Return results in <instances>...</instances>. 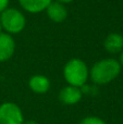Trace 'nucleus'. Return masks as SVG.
<instances>
[{
  "instance_id": "nucleus-1",
  "label": "nucleus",
  "mask_w": 123,
  "mask_h": 124,
  "mask_svg": "<svg viewBox=\"0 0 123 124\" xmlns=\"http://www.w3.org/2000/svg\"><path fill=\"white\" fill-rule=\"evenodd\" d=\"M121 73V64L115 58H105L95 62L89 69V78L96 85H106Z\"/></svg>"
},
{
  "instance_id": "nucleus-2",
  "label": "nucleus",
  "mask_w": 123,
  "mask_h": 124,
  "mask_svg": "<svg viewBox=\"0 0 123 124\" xmlns=\"http://www.w3.org/2000/svg\"><path fill=\"white\" fill-rule=\"evenodd\" d=\"M63 77L68 85L82 87L89 78V69L82 59L72 58L63 66Z\"/></svg>"
},
{
  "instance_id": "nucleus-3",
  "label": "nucleus",
  "mask_w": 123,
  "mask_h": 124,
  "mask_svg": "<svg viewBox=\"0 0 123 124\" xmlns=\"http://www.w3.org/2000/svg\"><path fill=\"white\" fill-rule=\"evenodd\" d=\"M0 23L2 31L10 35L20 34L26 26V17L21 10L16 8H8L0 14Z\"/></svg>"
},
{
  "instance_id": "nucleus-4",
  "label": "nucleus",
  "mask_w": 123,
  "mask_h": 124,
  "mask_svg": "<svg viewBox=\"0 0 123 124\" xmlns=\"http://www.w3.org/2000/svg\"><path fill=\"white\" fill-rule=\"evenodd\" d=\"M24 116L21 108L12 101L0 105V124H23Z\"/></svg>"
},
{
  "instance_id": "nucleus-5",
  "label": "nucleus",
  "mask_w": 123,
  "mask_h": 124,
  "mask_svg": "<svg viewBox=\"0 0 123 124\" xmlns=\"http://www.w3.org/2000/svg\"><path fill=\"white\" fill-rule=\"evenodd\" d=\"M83 92L81 87H76V86L67 85L60 89L58 95V98L60 102H62L65 106H73L76 105L82 100Z\"/></svg>"
},
{
  "instance_id": "nucleus-6",
  "label": "nucleus",
  "mask_w": 123,
  "mask_h": 124,
  "mask_svg": "<svg viewBox=\"0 0 123 124\" xmlns=\"http://www.w3.org/2000/svg\"><path fill=\"white\" fill-rule=\"evenodd\" d=\"M15 52V40L12 35L6 32L0 33V62L10 60Z\"/></svg>"
},
{
  "instance_id": "nucleus-7",
  "label": "nucleus",
  "mask_w": 123,
  "mask_h": 124,
  "mask_svg": "<svg viewBox=\"0 0 123 124\" xmlns=\"http://www.w3.org/2000/svg\"><path fill=\"white\" fill-rule=\"evenodd\" d=\"M45 11L49 20L54 23H62L68 17V9L65 4L60 3L56 0H52Z\"/></svg>"
},
{
  "instance_id": "nucleus-8",
  "label": "nucleus",
  "mask_w": 123,
  "mask_h": 124,
  "mask_svg": "<svg viewBox=\"0 0 123 124\" xmlns=\"http://www.w3.org/2000/svg\"><path fill=\"white\" fill-rule=\"evenodd\" d=\"M50 86H51L50 79L43 74H35L28 79V87L35 94H46L49 92Z\"/></svg>"
},
{
  "instance_id": "nucleus-9",
  "label": "nucleus",
  "mask_w": 123,
  "mask_h": 124,
  "mask_svg": "<svg viewBox=\"0 0 123 124\" xmlns=\"http://www.w3.org/2000/svg\"><path fill=\"white\" fill-rule=\"evenodd\" d=\"M104 48L111 54H120L123 50V36L119 33H110L104 40Z\"/></svg>"
},
{
  "instance_id": "nucleus-10",
  "label": "nucleus",
  "mask_w": 123,
  "mask_h": 124,
  "mask_svg": "<svg viewBox=\"0 0 123 124\" xmlns=\"http://www.w3.org/2000/svg\"><path fill=\"white\" fill-rule=\"evenodd\" d=\"M52 0H19L20 7L32 14L44 12Z\"/></svg>"
},
{
  "instance_id": "nucleus-11",
  "label": "nucleus",
  "mask_w": 123,
  "mask_h": 124,
  "mask_svg": "<svg viewBox=\"0 0 123 124\" xmlns=\"http://www.w3.org/2000/svg\"><path fill=\"white\" fill-rule=\"evenodd\" d=\"M78 124H107V123L101 118H98V116H88L83 118Z\"/></svg>"
},
{
  "instance_id": "nucleus-12",
  "label": "nucleus",
  "mask_w": 123,
  "mask_h": 124,
  "mask_svg": "<svg viewBox=\"0 0 123 124\" xmlns=\"http://www.w3.org/2000/svg\"><path fill=\"white\" fill-rule=\"evenodd\" d=\"M9 7V0H0V14Z\"/></svg>"
},
{
  "instance_id": "nucleus-13",
  "label": "nucleus",
  "mask_w": 123,
  "mask_h": 124,
  "mask_svg": "<svg viewBox=\"0 0 123 124\" xmlns=\"http://www.w3.org/2000/svg\"><path fill=\"white\" fill-rule=\"evenodd\" d=\"M56 1L60 2V3H63V4H68V3H71V2H73L74 0H56Z\"/></svg>"
},
{
  "instance_id": "nucleus-14",
  "label": "nucleus",
  "mask_w": 123,
  "mask_h": 124,
  "mask_svg": "<svg viewBox=\"0 0 123 124\" xmlns=\"http://www.w3.org/2000/svg\"><path fill=\"white\" fill-rule=\"evenodd\" d=\"M23 124H38L35 120H24Z\"/></svg>"
},
{
  "instance_id": "nucleus-15",
  "label": "nucleus",
  "mask_w": 123,
  "mask_h": 124,
  "mask_svg": "<svg viewBox=\"0 0 123 124\" xmlns=\"http://www.w3.org/2000/svg\"><path fill=\"white\" fill-rule=\"evenodd\" d=\"M120 62V64H121V66L123 65V50L121 52H120V56H119V60H118Z\"/></svg>"
},
{
  "instance_id": "nucleus-16",
  "label": "nucleus",
  "mask_w": 123,
  "mask_h": 124,
  "mask_svg": "<svg viewBox=\"0 0 123 124\" xmlns=\"http://www.w3.org/2000/svg\"><path fill=\"white\" fill-rule=\"evenodd\" d=\"M1 32H3V31H2V26H1V23H0V33Z\"/></svg>"
}]
</instances>
